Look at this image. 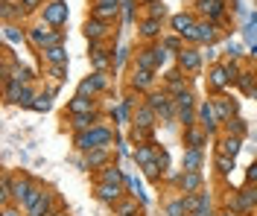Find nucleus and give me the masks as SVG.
I'll return each instance as SVG.
<instances>
[{
	"instance_id": "nucleus-3",
	"label": "nucleus",
	"mask_w": 257,
	"mask_h": 216,
	"mask_svg": "<svg viewBox=\"0 0 257 216\" xmlns=\"http://www.w3.org/2000/svg\"><path fill=\"white\" fill-rule=\"evenodd\" d=\"M41 18L50 30H62L67 27V3L64 0H47L44 9H41Z\"/></svg>"
},
{
	"instance_id": "nucleus-13",
	"label": "nucleus",
	"mask_w": 257,
	"mask_h": 216,
	"mask_svg": "<svg viewBox=\"0 0 257 216\" xmlns=\"http://www.w3.org/2000/svg\"><path fill=\"white\" fill-rule=\"evenodd\" d=\"M96 199L102 201V204H117V201L126 196V187H120V184H102V181H96Z\"/></svg>"
},
{
	"instance_id": "nucleus-39",
	"label": "nucleus",
	"mask_w": 257,
	"mask_h": 216,
	"mask_svg": "<svg viewBox=\"0 0 257 216\" xmlns=\"http://www.w3.org/2000/svg\"><path fill=\"white\" fill-rule=\"evenodd\" d=\"M141 169H144V175H146V178H149L152 184H161V181H164V169H161L158 161H152V164L141 166Z\"/></svg>"
},
{
	"instance_id": "nucleus-53",
	"label": "nucleus",
	"mask_w": 257,
	"mask_h": 216,
	"mask_svg": "<svg viewBox=\"0 0 257 216\" xmlns=\"http://www.w3.org/2000/svg\"><path fill=\"white\" fill-rule=\"evenodd\" d=\"M18 3H21V6H24L27 12H35V9H41V6H44L47 0H18Z\"/></svg>"
},
{
	"instance_id": "nucleus-59",
	"label": "nucleus",
	"mask_w": 257,
	"mask_h": 216,
	"mask_svg": "<svg viewBox=\"0 0 257 216\" xmlns=\"http://www.w3.org/2000/svg\"><path fill=\"white\" fill-rule=\"evenodd\" d=\"M216 216H240V213H237V210H231V207H228V210H219V213H216Z\"/></svg>"
},
{
	"instance_id": "nucleus-30",
	"label": "nucleus",
	"mask_w": 257,
	"mask_h": 216,
	"mask_svg": "<svg viewBox=\"0 0 257 216\" xmlns=\"http://www.w3.org/2000/svg\"><path fill=\"white\" fill-rule=\"evenodd\" d=\"M85 158H88V169H102L111 164V149H91Z\"/></svg>"
},
{
	"instance_id": "nucleus-41",
	"label": "nucleus",
	"mask_w": 257,
	"mask_h": 216,
	"mask_svg": "<svg viewBox=\"0 0 257 216\" xmlns=\"http://www.w3.org/2000/svg\"><path fill=\"white\" fill-rule=\"evenodd\" d=\"M32 79H35V73H32L30 67H21V65H18V67H15V73H12V79H9V82H21V85H30Z\"/></svg>"
},
{
	"instance_id": "nucleus-18",
	"label": "nucleus",
	"mask_w": 257,
	"mask_h": 216,
	"mask_svg": "<svg viewBox=\"0 0 257 216\" xmlns=\"http://www.w3.org/2000/svg\"><path fill=\"white\" fill-rule=\"evenodd\" d=\"M155 123H158V114L146 105V102H141L138 108H135V117H132V126H138V129H155Z\"/></svg>"
},
{
	"instance_id": "nucleus-7",
	"label": "nucleus",
	"mask_w": 257,
	"mask_h": 216,
	"mask_svg": "<svg viewBox=\"0 0 257 216\" xmlns=\"http://www.w3.org/2000/svg\"><path fill=\"white\" fill-rule=\"evenodd\" d=\"M105 88H108V76H105V73H96V70H94L91 76H85V79L79 82V91H76V94H82V97H91V100H94L96 94H102Z\"/></svg>"
},
{
	"instance_id": "nucleus-25",
	"label": "nucleus",
	"mask_w": 257,
	"mask_h": 216,
	"mask_svg": "<svg viewBox=\"0 0 257 216\" xmlns=\"http://www.w3.org/2000/svg\"><path fill=\"white\" fill-rule=\"evenodd\" d=\"M213 108H216L219 123H228L231 117H237V102H231L228 97H213Z\"/></svg>"
},
{
	"instance_id": "nucleus-14",
	"label": "nucleus",
	"mask_w": 257,
	"mask_h": 216,
	"mask_svg": "<svg viewBox=\"0 0 257 216\" xmlns=\"http://www.w3.org/2000/svg\"><path fill=\"white\" fill-rule=\"evenodd\" d=\"M219 38V27L213 21H199L193 30V44H213Z\"/></svg>"
},
{
	"instance_id": "nucleus-23",
	"label": "nucleus",
	"mask_w": 257,
	"mask_h": 216,
	"mask_svg": "<svg viewBox=\"0 0 257 216\" xmlns=\"http://www.w3.org/2000/svg\"><path fill=\"white\" fill-rule=\"evenodd\" d=\"M158 158V149H155V143H138L135 146V155H132V161L138 166H146V164H152Z\"/></svg>"
},
{
	"instance_id": "nucleus-12",
	"label": "nucleus",
	"mask_w": 257,
	"mask_h": 216,
	"mask_svg": "<svg viewBox=\"0 0 257 216\" xmlns=\"http://www.w3.org/2000/svg\"><path fill=\"white\" fill-rule=\"evenodd\" d=\"M176 62H178V70L181 73H199L202 70V53H196L193 47H184L176 56Z\"/></svg>"
},
{
	"instance_id": "nucleus-21",
	"label": "nucleus",
	"mask_w": 257,
	"mask_h": 216,
	"mask_svg": "<svg viewBox=\"0 0 257 216\" xmlns=\"http://www.w3.org/2000/svg\"><path fill=\"white\" fill-rule=\"evenodd\" d=\"M96 123H102L99 114H70V129H73V134L88 132V129H94Z\"/></svg>"
},
{
	"instance_id": "nucleus-57",
	"label": "nucleus",
	"mask_w": 257,
	"mask_h": 216,
	"mask_svg": "<svg viewBox=\"0 0 257 216\" xmlns=\"http://www.w3.org/2000/svg\"><path fill=\"white\" fill-rule=\"evenodd\" d=\"M245 178H248V184H257V161H251V164H248V169H245Z\"/></svg>"
},
{
	"instance_id": "nucleus-36",
	"label": "nucleus",
	"mask_w": 257,
	"mask_h": 216,
	"mask_svg": "<svg viewBox=\"0 0 257 216\" xmlns=\"http://www.w3.org/2000/svg\"><path fill=\"white\" fill-rule=\"evenodd\" d=\"M138 213V199H120L114 204V216H132Z\"/></svg>"
},
{
	"instance_id": "nucleus-54",
	"label": "nucleus",
	"mask_w": 257,
	"mask_h": 216,
	"mask_svg": "<svg viewBox=\"0 0 257 216\" xmlns=\"http://www.w3.org/2000/svg\"><path fill=\"white\" fill-rule=\"evenodd\" d=\"M135 6H138L135 0H123V18L126 21H135Z\"/></svg>"
},
{
	"instance_id": "nucleus-56",
	"label": "nucleus",
	"mask_w": 257,
	"mask_h": 216,
	"mask_svg": "<svg viewBox=\"0 0 257 216\" xmlns=\"http://www.w3.org/2000/svg\"><path fill=\"white\" fill-rule=\"evenodd\" d=\"M117 155H120V158H132V155H135V149H128L126 140H120V143H117Z\"/></svg>"
},
{
	"instance_id": "nucleus-6",
	"label": "nucleus",
	"mask_w": 257,
	"mask_h": 216,
	"mask_svg": "<svg viewBox=\"0 0 257 216\" xmlns=\"http://www.w3.org/2000/svg\"><path fill=\"white\" fill-rule=\"evenodd\" d=\"M196 114H199V126L208 134H216L219 129V117H216V108H213V100H202L196 105Z\"/></svg>"
},
{
	"instance_id": "nucleus-62",
	"label": "nucleus",
	"mask_w": 257,
	"mask_h": 216,
	"mask_svg": "<svg viewBox=\"0 0 257 216\" xmlns=\"http://www.w3.org/2000/svg\"><path fill=\"white\" fill-rule=\"evenodd\" d=\"M132 216H138V213H132Z\"/></svg>"
},
{
	"instance_id": "nucleus-44",
	"label": "nucleus",
	"mask_w": 257,
	"mask_h": 216,
	"mask_svg": "<svg viewBox=\"0 0 257 216\" xmlns=\"http://www.w3.org/2000/svg\"><path fill=\"white\" fill-rule=\"evenodd\" d=\"M161 44H164L170 53H176V56L184 50V44H181V35H167V38H161Z\"/></svg>"
},
{
	"instance_id": "nucleus-40",
	"label": "nucleus",
	"mask_w": 257,
	"mask_h": 216,
	"mask_svg": "<svg viewBox=\"0 0 257 216\" xmlns=\"http://www.w3.org/2000/svg\"><path fill=\"white\" fill-rule=\"evenodd\" d=\"M167 216H190L187 213V204H184V196H178L167 204Z\"/></svg>"
},
{
	"instance_id": "nucleus-58",
	"label": "nucleus",
	"mask_w": 257,
	"mask_h": 216,
	"mask_svg": "<svg viewBox=\"0 0 257 216\" xmlns=\"http://www.w3.org/2000/svg\"><path fill=\"white\" fill-rule=\"evenodd\" d=\"M126 59H128V50H126V47H120V50H117V56H114V67H120Z\"/></svg>"
},
{
	"instance_id": "nucleus-9",
	"label": "nucleus",
	"mask_w": 257,
	"mask_h": 216,
	"mask_svg": "<svg viewBox=\"0 0 257 216\" xmlns=\"http://www.w3.org/2000/svg\"><path fill=\"white\" fill-rule=\"evenodd\" d=\"M196 15H190V12H178V15L170 18V27H173V33L181 35V38H187V41H193V30H196Z\"/></svg>"
},
{
	"instance_id": "nucleus-52",
	"label": "nucleus",
	"mask_w": 257,
	"mask_h": 216,
	"mask_svg": "<svg viewBox=\"0 0 257 216\" xmlns=\"http://www.w3.org/2000/svg\"><path fill=\"white\" fill-rule=\"evenodd\" d=\"M181 175H184V169H167V172H164V181L167 184H181Z\"/></svg>"
},
{
	"instance_id": "nucleus-29",
	"label": "nucleus",
	"mask_w": 257,
	"mask_h": 216,
	"mask_svg": "<svg viewBox=\"0 0 257 216\" xmlns=\"http://www.w3.org/2000/svg\"><path fill=\"white\" fill-rule=\"evenodd\" d=\"M202 161H205L202 149H184V158H181V169H184V172H199V169H202Z\"/></svg>"
},
{
	"instance_id": "nucleus-48",
	"label": "nucleus",
	"mask_w": 257,
	"mask_h": 216,
	"mask_svg": "<svg viewBox=\"0 0 257 216\" xmlns=\"http://www.w3.org/2000/svg\"><path fill=\"white\" fill-rule=\"evenodd\" d=\"M146 18H155V21H164V18H167V9H164V0H161V3H149V6H146Z\"/></svg>"
},
{
	"instance_id": "nucleus-51",
	"label": "nucleus",
	"mask_w": 257,
	"mask_h": 216,
	"mask_svg": "<svg viewBox=\"0 0 257 216\" xmlns=\"http://www.w3.org/2000/svg\"><path fill=\"white\" fill-rule=\"evenodd\" d=\"M152 50H155V62H158V67L164 65V62H167V59H170V50H167V47H164V44H152Z\"/></svg>"
},
{
	"instance_id": "nucleus-37",
	"label": "nucleus",
	"mask_w": 257,
	"mask_h": 216,
	"mask_svg": "<svg viewBox=\"0 0 257 216\" xmlns=\"http://www.w3.org/2000/svg\"><path fill=\"white\" fill-rule=\"evenodd\" d=\"M213 166H216L219 175H228V172L234 169V158H228V155H222V152H216V155H213Z\"/></svg>"
},
{
	"instance_id": "nucleus-26",
	"label": "nucleus",
	"mask_w": 257,
	"mask_h": 216,
	"mask_svg": "<svg viewBox=\"0 0 257 216\" xmlns=\"http://www.w3.org/2000/svg\"><path fill=\"white\" fill-rule=\"evenodd\" d=\"M138 33H141V38H146V41H158L161 38V21H155V18H144L141 24H138Z\"/></svg>"
},
{
	"instance_id": "nucleus-20",
	"label": "nucleus",
	"mask_w": 257,
	"mask_h": 216,
	"mask_svg": "<svg viewBox=\"0 0 257 216\" xmlns=\"http://www.w3.org/2000/svg\"><path fill=\"white\" fill-rule=\"evenodd\" d=\"M96 181H102V184H120V187H126V169H120L117 164H108V166H102V169H99Z\"/></svg>"
},
{
	"instance_id": "nucleus-43",
	"label": "nucleus",
	"mask_w": 257,
	"mask_h": 216,
	"mask_svg": "<svg viewBox=\"0 0 257 216\" xmlns=\"http://www.w3.org/2000/svg\"><path fill=\"white\" fill-rule=\"evenodd\" d=\"M196 105H199V102H196V97H193L190 88H187L184 94H178V97H176V108H196Z\"/></svg>"
},
{
	"instance_id": "nucleus-60",
	"label": "nucleus",
	"mask_w": 257,
	"mask_h": 216,
	"mask_svg": "<svg viewBox=\"0 0 257 216\" xmlns=\"http://www.w3.org/2000/svg\"><path fill=\"white\" fill-rule=\"evenodd\" d=\"M50 216H70V213H67V210H53Z\"/></svg>"
},
{
	"instance_id": "nucleus-10",
	"label": "nucleus",
	"mask_w": 257,
	"mask_h": 216,
	"mask_svg": "<svg viewBox=\"0 0 257 216\" xmlns=\"http://www.w3.org/2000/svg\"><path fill=\"white\" fill-rule=\"evenodd\" d=\"M196 12L205 18V21L219 24L225 18V0H196Z\"/></svg>"
},
{
	"instance_id": "nucleus-11",
	"label": "nucleus",
	"mask_w": 257,
	"mask_h": 216,
	"mask_svg": "<svg viewBox=\"0 0 257 216\" xmlns=\"http://www.w3.org/2000/svg\"><path fill=\"white\" fill-rule=\"evenodd\" d=\"M91 65L96 73H108V70H114V53L105 50L102 44H91Z\"/></svg>"
},
{
	"instance_id": "nucleus-2",
	"label": "nucleus",
	"mask_w": 257,
	"mask_h": 216,
	"mask_svg": "<svg viewBox=\"0 0 257 216\" xmlns=\"http://www.w3.org/2000/svg\"><path fill=\"white\" fill-rule=\"evenodd\" d=\"M146 105L158 114V120H164L167 126L173 123V120H178L176 114V97L167 91V88H161V91H149L146 94Z\"/></svg>"
},
{
	"instance_id": "nucleus-15",
	"label": "nucleus",
	"mask_w": 257,
	"mask_h": 216,
	"mask_svg": "<svg viewBox=\"0 0 257 216\" xmlns=\"http://www.w3.org/2000/svg\"><path fill=\"white\" fill-rule=\"evenodd\" d=\"M85 35H88L91 44H102V38L111 35V24L96 21V18H88V21H85Z\"/></svg>"
},
{
	"instance_id": "nucleus-4",
	"label": "nucleus",
	"mask_w": 257,
	"mask_h": 216,
	"mask_svg": "<svg viewBox=\"0 0 257 216\" xmlns=\"http://www.w3.org/2000/svg\"><path fill=\"white\" fill-rule=\"evenodd\" d=\"M254 207H257V184H248V187L237 190V196L231 199V210H237L240 216L254 213Z\"/></svg>"
},
{
	"instance_id": "nucleus-5",
	"label": "nucleus",
	"mask_w": 257,
	"mask_h": 216,
	"mask_svg": "<svg viewBox=\"0 0 257 216\" xmlns=\"http://www.w3.org/2000/svg\"><path fill=\"white\" fill-rule=\"evenodd\" d=\"M6 85V100L9 102H15V105H30L32 108V102H35V91H32L30 85H21V82H3Z\"/></svg>"
},
{
	"instance_id": "nucleus-19",
	"label": "nucleus",
	"mask_w": 257,
	"mask_h": 216,
	"mask_svg": "<svg viewBox=\"0 0 257 216\" xmlns=\"http://www.w3.org/2000/svg\"><path fill=\"white\" fill-rule=\"evenodd\" d=\"M135 67L149 70V73H155V70H158V62H155V50H152V44L138 47V53H135Z\"/></svg>"
},
{
	"instance_id": "nucleus-22",
	"label": "nucleus",
	"mask_w": 257,
	"mask_h": 216,
	"mask_svg": "<svg viewBox=\"0 0 257 216\" xmlns=\"http://www.w3.org/2000/svg\"><path fill=\"white\" fill-rule=\"evenodd\" d=\"M67 114H96V102L91 100V97L76 94L73 100L67 102Z\"/></svg>"
},
{
	"instance_id": "nucleus-27",
	"label": "nucleus",
	"mask_w": 257,
	"mask_h": 216,
	"mask_svg": "<svg viewBox=\"0 0 257 216\" xmlns=\"http://www.w3.org/2000/svg\"><path fill=\"white\" fill-rule=\"evenodd\" d=\"M242 149V137H237V134H225V137H219V149L222 155H228V158H237Z\"/></svg>"
},
{
	"instance_id": "nucleus-33",
	"label": "nucleus",
	"mask_w": 257,
	"mask_h": 216,
	"mask_svg": "<svg viewBox=\"0 0 257 216\" xmlns=\"http://www.w3.org/2000/svg\"><path fill=\"white\" fill-rule=\"evenodd\" d=\"M41 53V59L47 62V65H67V50L62 47H47V50H38Z\"/></svg>"
},
{
	"instance_id": "nucleus-46",
	"label": "nucleus",
	"mask_w": 257,
	"mask_h": 216,
	"mask_svg": "<svg viewBox=\"0 0 257 216\" xmlns=\"http://www.w3.org/2000/svg\"><path fill=\"white\" fill-rule=\"evenodd\" d=\"M53 94H56V91H44V94H38V97H35V102H32V108H35V111H47Z\"/></svg>"
},
{
	"instance_id": "nucleus-50",
	"label": "nucleus",
	"mask_w": 257,
	"mask_h": 216,
	"mask_svg": "<svg viewBox=\"0 0 257 216\" xmlns=\"http://www.w3.org/2000/svg\"><path fill=\"white\" fill-rule=\"evenodd\" d=\"M210 210V196L208 193H199V207H196V216H208Z\"/></svg>"
},
{
	"instance_id": "nucleus-35",
	"label": "nucleus",
	"mask_w": 257,
	"mask_h": 216,
	"mask_svg": "<svg viewBox=\"0 0 257 216\" xmlns=\"http://www.w3.org/2000/svg\"><path fill=\"white\" fill-rule=\"evenodd\" d=\"M27 15V9L21 6V3H3V18H6V24H15L21 18Z\"/></svg>"
},
{
	"instance_id": "nucleus-55",
	"label": "nucleus",
	"mask_w": 257,
	"mask_h": 216,
	"mask_svg": "<svg viewBox=\"0 0 257 216\" xmlns=\"http://www.w3.org/2000/svg\"><path fill=\"white\" fill-rule=\"evenodd\" d=\"M155 161H158L161 169L167 172V169H170V152H167V149H158V158H155Z\"/></svg>"
},
{
	"instance_id": "nucleus-42",
	"label": "nucleus",
	"mask_w": 257,
	"mask_h": 216,
	"mask_svg": "<svg viewBox=\"0 0 257 216\" xmlns=\"http://www.w3.org/2000/svg\"><path fill=\"white\" fill-rule=\"evenodd\" d=\"M126 190H128V196H132V199L146 201V196H144V190H141V184H138V178H135V175H128V172H126Z\"/></svg>"
},
{
	"instance_id": "nucleus-17",
	"label": "nucleus",
	"mask_w": 257,
	"mask_h": 216,
	"mask_svg": "<svg viewBox=\"0 0 257 216\" xmlns=\"http://www.w3.org/2000/svg\"><path fill=\"white\" fill-rule=\"evenodd\" d=\"M181 140H184V149H202V146L208 143V132L196 123V126H190V129H184Z\"/></svg>"
},
{
	"instance_id": "nucleus-28",
	"label": "nucleus",
	"mask_w": 257,
	"mask_h": 216,
	"mask_svg": "<svg viewBox=\"0 0 257 216\" xmlns=\"http://www.w3.org/2000/svg\"><path fill=\"white\" fill-rule=\"evenodd\" d=\"M50 213H53V193L44 190V193L38 196V201L27 210V216H50Z\"/></svg>"
},
{
	"instance_id": "nucleus-24",
	"label": "nucleus",
	"mask_w": 257,
	"mask_h": 216,
	"mask_svg": "<svg viewBox=\"0 0 257 216\" xmlns=\"http://www.w3.org/2000/svg\"><path fill=\"white\" fill-rule=\"evenodd\" d=\"M202 184H205L202 172H184L178 190H181V196H187V193H202Z\"/></svg>"
},
{
	"instance_id": "nucleus-31",
	"label": "nucleus",
	"mask_w": 257,
	"mask_h": 216,
	"mask_svg": "<svg viewBox=\"0 0 257 216\" xmlns=\"http://www.w3.org/2000/svg\"><path fill=\"white\" fill-rule=\"evenodd\" d=\"M173 97H178V94H184L187 91V82H184V76H181V70H170L167 73V85H164Z\"/></svg>"
},
{
	"instance_id": "nucleus-45",
	"label": "nucleus",
	"mask_w": 257,
	"mask_h": 216,
	"mask_svg": "<svg viewBox=\"0 0 257 216\" xmlns=\"http://www.w3.org/2000/svg\"><path fill=\"white\" fill-rule=\"evenodd\" d=\"M225 126H228V134H237V137L245 134V120H242V117H231Z\"/></svg>"
},
{
	"instance_id": "nucleus-8",
	"label": "nucleus",
	"mask_w": 257,
	"mask_h": 216,
	"mask_svg": "<svg viewBox=\"0 0 257 216\" xmlns=\"http://www.w3.org/2000/svg\"><path fill=\"white\" fill-rule=\"evenodd\" d=\"M128 88H132V91H138V94H149V91H155V73L141 70V67H132Z\"/></svg>"
},
{
	"instance_id": "nucleus-47",
	"label": "nucleus",
	"mask_w": 257,
	"mask_h": 216,
	"mask_svg": "<svg viewBox=\"0 0 257 216\" xmlns=\"http://www.w3.org/2000/svg\"><path fill=\"white\" fill-rule=\"evenodd\" d=\"M132 140H135V143H152V129H138V126H132Z\"/></svg>"
},
{
	"instance_id": "nucleus-34",
	"label": "nucleus",
	"mask_w": 257,
	"mask_h": 216,
	"mask_svg": "<svg viewBox=\"0 0 257 216\" xmlns=\"http://www.w3.org/2000/svg\"><path fill=\"white\" fill-rule=\"evenodd\" d=\"M237 88H240L242 94H248V97H251V94H254L257 91V73H251V70H242L240 76H237Z\"/></svg>"
},
{
	"instance_id": "nucleus-1",
	"label": "nucleus",
	"mask_w": 257,
	"mask_h": 216,
	"mask_svg": "<svg viewBox=\"0 0 257 216\" xmlns=\"http://www.w3.org/2000/svg\"><path fill=\"white\" fill-rule=\"evenodd\" d=\"M111 143H114V129L108 123H96L94 129L73 134V146L79 152H85V155L91 149H111Z\"/></svg>"
},
{
	"instance_id": "nucleus-16",
	"label": "nucleus",
	"mask_w": 257,
	"mask_h": 216,
	"mask_svg": "<svg viewBox=\"0 0 257 216\" xmlns=\"http://www.w3.org/2000/svg\"><path fill=\"white\" fill-rule=\"evenodd\" d=\"M35 184L30 175H21V178H12V201L15 204H27V199H30V193L35 190Z\"/></svg>"
},
{
	"instance_id": "nucleus-32",
	"label": "nucleus",
	"mask_w": 257,
	"mask_h": 216,
	"mask_svg": "<svg viewBox=\"0 0 257 216\" xmlns=\"http://www.w3.org/2000/svg\"><path fill=\"white\" fill-rule=\"evenodd\" d=\"M47 24H35V27H27V41H30L32 47H44V38H47Z\"/></svg>"
},
{
	"instance_id": "nucleus-61",
	"label": "nucleus",
	"mask_w": 257,
	"mask_h": 216,
	"mask_svg": "<svg viewBox=\"0 0 257 216\" xmlns=\"http://www.w3.org/2000/svg\"><path fill=\"white\" fill-rule=\"evenodd\" d=\"M144 3H146V6H149V3H161V0H144Z\"/></svg>"
},
{
	"instance_id": "nucleus-38",
	"label": "nucleus",
	"mask_w": 257,
	"mask_h": 216,
	"mask_svg": "<svg viewBox=\"0 0 257 216\" xmlns=\"http://www.w3.org/2000/svg\"><path fill=\"white\" fill-rule=\"evenodd\" d=\"M3 35H6V41H12V44H21V41L27 38V30H21L18 24H6V27H3Z\"/></svg>"
},
{
	"instance_id": "nucleus-49",
	"label": "nucleus",
	"mask_w": 257,
	"mask_h": 216,
	"mask_svg": "<svg viewBox=\"0 0 257 216\" xmlns=\"http://www.w3.org/2000/svg\"><path fill=\"white\" fill-rule=\"evenodd\" d=\"M47 73L56 82H64V79H67V76H64V73H67V65H47Z\"/></svg>"
}]
</instances>
